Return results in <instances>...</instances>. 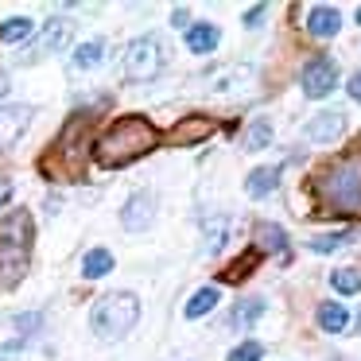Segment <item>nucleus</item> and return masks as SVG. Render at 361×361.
<instances>
[{
	"instance_id": "f257e3e1",
	"label": "nucleus",
	"mask_w": 361,
	"mask_h": 361,
	"mask_svg": "<svg viewBox=\"0 0 361 361\" xmlns=\"http://www.w3.org/2000/svg\"><path fill=\"white\" fill-rule=\"evenodd\" d=\"M156 144H159V133L152 128V121L121 117L94 140V159L105 167V171H117V167H128L133 159L148 156Z\"/></svg>"
},
{
	"instance_id": "f03ea898",
	"label": "nucleus",
	"mask_w": 361,
	"mask_h": 361,
	"mask_svg": "<svg viewBox=\"0 0 361 361\" xmlns=\"http://www.w3.org/2000/svg\"><path fill=\"white\" fill-rule=\"evenodd\" d=\"M314 190H319L322 206L334 214H361V152L334 159L314 175Z\"/></svg>"
},
{
	"instance_id": "7ed1b4c3",
	"label": "nucleus",
	"mask_w": 361,
	"mask_h": 361,
	"mask_svg": "<svg viewBox=\"0 0 361 361\" xmlns=\"http://www.w3.org/2000/svg\"><path fill=\"white\" fill-rule=\"evenodd\" d=\"M32 260V214L20 206L0 221V288H16Z\"/></svg>"
},
{
	"instance_id": "20e7f679",
	"label": "nucleus",
	"mask_w": 361,
	"mask_h": 361,
	"mask_svg": "<svg viewBox=\"0 0 361 361\" xmlns=\"http://www.w3.org/2000/svg\"><path fill=\"white\" fill-rule=\"evenodd\" d=\"M136 319H140V299L133 291H109L90 311V326L102 342H121L136 326Z\"/></svg>"
},
{
	"instance_id": "39448f33",
	"label": "nucleus",
	"mask_w": 361,
	"mask_h": 361,
	"mask_svg": "<svg viewBox=\"0 0 361 361\" xmlns=\"http://www.w3.org/2000/svg\"><path fill=\"white\" fill-rule=\"evenodd\" d=\"M164 43L159 35H140V39L128 43L125 51V74L128 82H152L159 71H164Z\"/></svg>"
},
{
	"instance_id": "423d86ee",
	"label": "nucleus",
	"mask_w": 361,
	"mask_h": 361,
	"mask_svg": "<svg viewBox=\"0 0 361 361\" xmlns=\"http://www.w3.org/2000/svg\"><path fill=\"white\" fill-rule=\"evenodd\" d=\"M299 86H303V94L314 97V102H319V97H330L338 86V63L326 55L311 59V63L303 66V74H299Z\"/></svg>"
},
{
	"instance_id": "0eeeda50",
	"label": "nucleus",
	"mask_w": 361,
	"mask_h": 361,
	"mask_svg": "<svg viewBox=\"0 0 361 361\" xmlns=\"http://www.w3.org/2000/svg\"><path fill=\"white\" fill-rule=\"evenodd\" d=\"M71 39H74V20H66V16H51L47 24H43L39 39L32 43V55H27L24 63H32V59H39V55H59V51L71 47Z\"/></svg>"
},
{
	"instance_id": "6e6552de",
	"label": "nucleus",
	"mask_w": 361,
	"mask_h": 361,
	"mask_svg": "<svg viewBox=\"0 0 361 361\" xmlns=\"http://www.w3.org/2000/svg\"><path fill=\"white\" fill-rule=\"evenodd\" d=\"M39 326H43V314H39V311L12 314V319H8V334H0V353L24 350V345L35 338V330H39Z\"/></svg>"
},
{
	"instance_id": "1a4fd4ad",
	"label": "nucleus",
	"mask_w": 361,
	"mask_h": 361,
	"mask_svg": "<svg viewBox=\"0 0 361 361\" xmlns=\"http://www.w3.org/2000/svg\"><path fill=\"white\" fill-rule=\"evenodd\" d=\"M152 221H156V198H152V190H136L125 202V210H121V226L128 233H144Z\"/></svg>"
},
{
	"instance_id": "9d476101",
	"label": "nucleus",
	"mask_w": 361,
	"mask_h": 361,
	"mask_svg": "<svg viewBox=\"0 0 361 361\" xmlns=\"http://www.w3.org/2000/svg\"><path fill=\"white\" fill-rule=\"evenodd\" d=\"M32 125V105H0V148H12Z\"/></svg>"
},
{
	"instance_id": "9b49d317",
	"label": "nucleus",
	"mask_w": 361,
	"mask_h": 361,
	"mask_svg": "<svg viewBox=\"0 0 361 361\" xmlns=\"http://www.w3.org/2000/svg\"><path fill=\"white\" fill-rule=\"evenodd\" d=\"M342 133H345V113L342 109H326V113H319V117L307 125V140L311 144H330V140H338Z\"/></svg>"
},
{
	"instance_id": "f8f14e48",
	"label": "nucleus",
	"mask_w": 361,
	"mask_h": 361,
	"mask_svg": "<svg viewBox=\"0 0 361 361\" xmlns=\"http://www.w3.org/2000/svg\"><path fill=\"white\" fill-rule=\"evenodd\" d=\"M338 27H342V16H338V8H330V4H314V8L307 12V32H311L314 39H334Z\"/></svg>"
},
{
	"instance_id": "ddd939ff",
	"label": "nucleus",
	"mask_w": 361,
	"mask_h": 361,
	"mask_svg": "<svg viewBox=\"0 0 361 361\" xmlns=\"http://www.w3.org/2000/svg\"><path fill=\"white\" fill-rule=\"evenodd\" d=\"M210 133H214V125H210L206 117H183L179 125L171 128V140H175V144H183V148H190V144L206 140Z\"/></svg>"
},
{
	"instance_id": "4468645a",
	"label": "nucleus",
	"mask_w": 361,
	"mask_h": 361,
	"mask_svg": "<svg viewBox=\"0 0 361 361\" xmlns=\"http://www.w3.org/2000/svg\"><path fill=\"white\" fill-rule=\"evenodd\" d=\"M218 43H221V32L214 24L187 27V51H195V55H210V51H218Z\"/></svg>"
},
{
	"instance_id": "2eb2a0df",
	"label": "nucleus",
	"mask_w": 361,
	"mask_h": 361,
	"mask_svg": "<svg viewBox=\"0 0 361 361\" xmlns=\"http://www.w3.org/2000/svg\"><path fill=\"white\" fill-rule=\"evenodd\" d=\"M276 187H280V167H257V171L249 175V183H245V190H249L252 198H268Z\"/></svg>"
},
{
	"instance_id": "dca6fc26",
	"label": "nucleus",
	"mask_w": 361,
	"mask_h": 361,
	"mask_svg": "<svg viewBox=\"0 0 361 361\" xmlns=\"http://www.w3.org/2000/svg\"><path fill=\"white\" fill-rule=\"evenodd\" d=\"M113 272V252L109 249H90L86 257H82V276L86 280H102V276Z\"/></svg>"
},
{
	"instance_id": "f3484780",
	"label": "nucleus",
	"mask_w": 361,
	"mask_h": 361,
	"mask_svg": "<svg viewBox=\"0 0 361 361\" xmlns=\"http://www.w3.org/2000/svg\"><path fill=\"white\" fill-rule=\"evenodd\" d=\"M218 299H221V291H218V288H198L195 295L187 299L183 314H187V319H202V314H210L214 307H218Z\"/></svg>"
},
{
	"instance_id": "a211bd4d",
	"label": "nucleus",
	"mask_w": 361,
	"mask_h": 361,
	"mask_svg": "<svg viewBox=\"0 0 361 361\" xmlns=\"http://www.w3.org/2000/svg\"><path fill=\"white\" fill-rule=\"evenodd\" d=\"M264 311H268L264 299H241V303L233 307V314H229V322H233L237 330H249V326H252V322H257Z\"/></svg>"
},
{
	"instance_id": "6ab92c4d",
	"label": "nucleus",
	"mask_w": 361,
	"mask_h": 361,
	"mask_svg": "<svg viewBox=\"0 0 361 361\" xmlns=\"http://www.w3.org/2000/svg\"><path fill=\"white\" fill-rule=\"evenodd\" d=\"M74 71H94V66H102L105 63V43L102 39H90V43H82L78 51H74Z\"/></svg>"
},
{
	"instance_id": "aec40b11",
	"label": "nucleus",
	"mask_w": 361,
	"mask_h": 361,
	"mask_svg": "<svg viewBox=\"0 0 361 361\" xmlns=\"http://www.w3.org/2000/svg\"><path fill=\"white\" fill-rule=\"evenodd\" d=\"M288 249V233L280 226H257V252H283Z\"/></svg>"
},
{
	"instance_id": "412c9836",
	"label": "nucleus",
	"mask_w": 361,
	"mask_h": 361,
	"mask_svg": "<svg viewBox=\"0 0 361 361\" xmlns=\"http://www.w3.org/2000/svg\"><path fill=\"white\" fill-rule=\"evenodd\" d=\"M345 322H350V314H345L342 303H322V307H319V326L326 330V334L345 330Z\"/></svg>"
},
{
	"instance_id": "4be33fe9",
	"label": "nucleus",
	"mask_w": 361,
	"mask_h": 361,
	"mask_svg": "<svg viewBox=\"0 0 361 361\" xmlns=\"http://www.w3.org/2000/svg\"><path fill=\"white\" fill-rule=\"evenodd\" d=\"M330 288H334L338 295H357L361 291V272L357 268H334V272H330Z\"/></svg>"
},
{
	"instance_id": "5701e85b",
	"label": "nucleus",
	"mask_w": 361,
	"mask_h": 361,
	"mask_svg": "<svg viewBox=\"0 0 361 361\" xmlns=\"http://www.w3.org/2000/svg\"><path fill=\"white\" fill-rule=\"evenodd\" d=\"M268 144H272V125H268L264 117L252 121L249 133H245V152H260V148H268Z\"/></svg>"
},
{
	"instance_id": "b1692460",
	"label": "nucleus",
	"mask_w": 361,
	"mask_h": 361,
	"mask_svg": "<svg viewBox=\"0 0 361 361\" xmlns=\"http://www.w3.org/2000/svg\"><path fill=\"white\" fill-rule=\"evenodd\" d=\"M226 233H229V218H210L206 221V257H214V252H221V245H226Z\"/></svg>"
},
{
	"instance_id": "393cba45",
	"label": "nucleus",
	"mask_w": 361,
	"mask_h": 361,
	"mask_svg": "<svg viewBox=\"0 0 361 361\" xmlns=\"http://www.w3.org/2000/svg\"><path fill=\"white\" fill-rule=\"evenodd\" d=\"M32 35V20L27 16H16V20H4L0 24V39L4 43H20V39H27Z\"/></svg>"
},
{
	"instance_id": "a878e982",
	"label": "nucleus",
	"mask_w": 361,
	"mask_h": 361,
	"mask_svg": "<svg viewBox=\"0 0 361 361\" xmlns=\"http://www.w3.org/2000/svg\"><path fill=\"white\" fill-rule=\"evenodd\" d=\"M342 245H345V233H330V237H311V241H307V249L334 252V249H342Z\"/></svg>"
},
{
	"instance_id": "bb28decb",
	"label": "nucleus",
	"mask_w": 361,
	"mask_h": 361,
	"mask_svg": "<svg viewBox=\"0 0 361 361\" xmlns=\"http://www.w3.org/2000/svg\"><path fill=\"white\" fill-rule=\"evenodd\" d=\"M264 357V350H260V342H241L233 353H229V361H260Z\"/></svg>"
},
{
	"instance_id": "cd10ccee",
	"label": "nucleus",
	"mask_w": 361,
	"mask_h": 361,
	"mask_svg": "<svg viewBox=\"0 0 361 361\" xmlns=\"http://www.w3.org/2000/svg\"><path fill=\"white\" fill-rule=\"evenodd\" d=\"M264 16H268V8H264V4L249 8V12H245V27H260V24H264Z\"/></svg>"
},
{
	"instance_id": "c85d7f7f",
	"label": "nucleus",
	"mask_w": 361,
	"mask_h": 361,
	"mask_svg": "<svg viewBox=\"0 0 361 361\" xmlns=\"http://www.w3.org/2000/svg\"><path fill=\"white\" fill-rule=\"evenodd\" d=\"M8 198H12V179L8 175H0V206L8 202Z\"/></svg>"
},
{
	"instance_id": "c756f323",
	"label": "nucleus",
	"mask_w": 361,
	"mask_h": 361,
	"mask_svg": "<svg viewBox=\"0 0 361 361\" xmlns=\"http://www.w3.org/2000/svg\"><path fill=\"white\" fill-rule=\"evenodd\" d=\"M171 24H175V27H190V16H187V8H175V12H171Z\"/></svg>"
},
{
	"instance_id": "7c9ffc66",
	"label": "nucleus",
	"mask_w": 361,
	"mask_h": 361,
	"mask_svg": "<svg viewBox=\"0 0 361 361\" xmlns=\"http://www.w3.org/2000/svg\"><path fill=\"white\" fill-rule=\"evenodd\" d=\"M350 97H353V102H361V71L350 78Z\"/></svg>"
},
{
	"instance_id": "2f4dec72",
	"label": "nucleus",
	"mask_w": 361,
	"mask_h": 361,
	"mask_svg": "<svg viewBox=\"0 0 361 361\" xmlns=\"http://www.w3.org/2000/svg\"><path fill=\"white\" fill-rule=\"evenodd\" d=\"M8 94V78H4V74H0V97Z\"/></svg>"
},
{
	"instance_id": "473e14b6",
	"label": "nucleus",
	"mask_w": 361,
	"mask_h": 361,
	"mask_svg": "<svg viewBox=\"0 0 361 361\" xmlns=\"http://www.w3.org/2000/svg\"><path fill=\"white\" fill-rule=\"evenodd\" d=\"M357 24H361V4H357Z\"/></svg>"
},
{
	"instance_id": "72a5a7b5",
	"label": "nucleus",
	"mask_w": 361,
	"mask_h": 361,
	"mask_svg": "<svg viewBox=\"0 0 361 361\" xmlns=\"http://www.w3.org/2000/svg\"><path fill=\"white\" fill-rule=\"evenodd\" d=\"M357 330H361V319H357Z\"/></svg>"
},
{
	"instance_id": "f704fd0d",
	"label": "nucleus",
	"mask_w": 361,
	"mask_h": 361,
	"mask_svg": "<svg viewBox=\"0 0 361 361\" xmlns=\"http://www.w3.org/2000/svg\"><path fill=\"white\" fill-rule=\"evenodd\" d=\"M0 361H4V357H0Z\"/></svg>"
}]
</instances>
